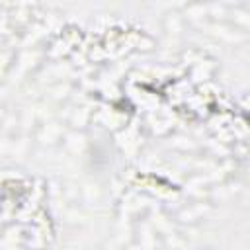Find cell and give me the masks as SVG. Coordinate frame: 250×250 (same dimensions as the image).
I'll use <instances>...</instances> for the list:
<instances>
[{
  "instance_id": "1",
  "label": "cell",
  "mask_w": 250,
  "mask_h": 250,
  "mask_svg": "<svg viewBox=\"0 0 250 250\" xmlns=\"http://www.w3.org/2000/svg\"><path fill=\"white\" fill-rule=\"evenodd\" d=\"M213 215V205L209 201H191L188 205H184L178 213H176V221L188 227H193L201 221H205L207 217Z\"/></svg>"
},
{
  "instance_id": "2",
  "label": "cell",
  "mask_w": 250,
  "mask_h": 250,
  "mask_svg": "<svg viewBox=\"0 0 250 250\" xmlns=\"http://www.w3.org/2000/svg\"><path fill=\"white\" fill-rule=\"evenodd\" d=\"M137 236L133 240H137L145 250H162V244H160V234L156 232V229L148 223V221H143L137 225Z\"/></svg>"
},
{
  "instance_id": "3",
  "label": "cell",
  "mask_w": 250,
  "mask_h": 250,
  "mask_svg": "<svg viewBox=\"0 0 250 250\" xmlns=\"http://www.w3.org/2000/svg\"><path fill=\"white\" fill-rule=\"evenodd\" d=\"M64 135L62 125L59 121H43L41 125L35 127V139L43 145H55L57 141H61Z\"/></svg>"
},
{
  "instance_id": "4",
  "label": "cell",
  "mask_w": 250,
  "mask_h": 250,
  "mask_svg": "<svg viewBox=\"0 0 250 250\" xmlns=\"http://www.w3.org/2000/svg\"><path fill=\"white\" fill-rule=\"evenodd\" d=\"M62 145H64V148L70 152V154H80L84 148H86V137H84V133L82 131H66L64 135H62Z\"/></svg>"
},
{
  "instance_id": "5",
  "label": "cell",
  "mask_w": 250,
  "mask_h": 250,
  "mask_svg": "<svg viewBox=\"0 0 250 250\" xmlns=\"http://www.w3.org/2000/svg\"><path fill=\"white\" fill-rule=\"evenodd\" d=\"M182 16H184V20H188V21L201 23V21L207 20V4H203V2H191V4H188V6L184 8Z\"/></svg>"
},
{
  "instance_id": "6",
  "label": "cell",
  "mask_w": 250,
  "mask_h": 250,
  "mask_svg": "<svg viewBox=\"0 0 250 250\" xmlns=\"http://www.w3.org/2000/svg\"><path fill=\"white\" fill-rule=\"evenodd\" d=\"M186 27V20L182 16V12H168L164 16V29L166 33H172V35H180Z\"/></svg>"
},
{
  "instance_id": "7",
  "label": "cell",
  "mask_w": 250,
  "mask_h": 250,
  "mask_svg": "<svg viewBox=\"0 0 250 250\" xmlns=\"http://www.w3.org/2000/svg\"><path fill=\"white\" fill-rule=\"evenodd\" d=\"M88 117L90 113L86 111V107H72L68 109V115H66V125H70L72 131H80L86 123H88Z\"/></svg>"
},
{
  "instance_id": "8",
  "label": "cell",
  "mask_w": 250,
  "mask_h": 250,
  "mask_svg": "<svg viewBox=\"0 0 250 250\" xmlns=\"http://www.w3.org/2000/svg\"><path fill=\"white\" fill-rule=\"evenodd\" d=\"M227 20H230V21L234 23V27L240 29V31H244V33H246V29H248V25H250V14H248L246 10H242V8L229 10V12H227Z\"/></svg>"
},
{
  "instance_id": "9",
  "label": "cell",
  "mask_w": 250,
  "mask_h": 250,
  "mask_svg": "<svg viewBox=\"0 0 250 250\" xmlns=\"http://www.w3.org/2000/svg\"><path fill=\"white\" fill-rule=\"evenodd\" d=\"M80 199L84 203H100L102 189L96 184H84V186H80Z\"/></svg>"
},
{
  "instance_id": "10",
  "label": "cell",
  "mask_w": 250,
  "mask_h": 250,
  "mask_svg": "<svg viewBox=\"0 0 250 250\" xmlns=\"http://www.w3.org/2000/svg\"><path fill=\"white\" fill-rule=\"evenodd\" d=\"M61 195L66 199V201H70V203H74L76 199H80V186L76 184V182H62L61 184Z\"/></svg>"
},
{
  "instance_id": "11",
  "label": "cell",
  "mask_w": 250,
  "mask_h": 250,
  "mask_svg": "<svg viewBox=\"0 0 250 250\" xmlns=\"http://www.w3.org/2000/svg\"><path fill=\"white\" fill-rule=\"evenodd\" d=\"M64 215H66V219H68L70 223H86V219H88V215L84 213V209L78 207V205H70V207L64 211Z\"/></svg>"
},
{
  "instance_id": "12",
  "label": "cell",
  "mask_w": 250,
  "mask_h": 250,
  "mask_svg": "<svg viewBox=\"0 0 250 250\" xmlns=\"http://www.w3.org/2000/svg\"><path fill=\"white\" fill-rule=\"evenodd\" d=\"M51 92H55V94H51L55 100H64L68 96V92H70V86L68 84H57V86L51 88Z\"/></svg>"
},
{
  "instance_id": "13",
  "label": "cell",
  "mask_w": 250,
  "mask_h": 250,
  "mask_svg": "<svg viewBox=\"0 0 250 250\" xmlns=\"http://www.w3.org/2000/svg\"><path fill=\"white\" fill-rule=\"evenodd\" d=\"M123 250H145V248H143L137 240H131L129 244H125V246H123Z\"/></svg>"
},
{
  "instance_id": "14",
  "label": "cell",
  "mask_w": 250,
  "mask_h": 250,
  "mask_svg": "<svg viewBox=\"0 0 250 250\" xmlns=\"http://www.w3.org/2000/svg\"><path fill=\"white\" fill-rule=\"evenodd\" d=\"M4 115H6V109H4V107H0V123H2V119H4Z\"/></svg>"
},
{
  "instance_id": "15",
  "label": "cell",
  "mask_w": 250,
  "mask_h": 250,
  "mask_svg": "<svg viewBox=\"0 0 250 250\" xmlns=\"http://www.w3.org/2000/svg\"><path fill=\"white\" fill-rule=\"evenodd\" d=\"M197 250H213V248H197Z\"/></svg>"
}]
</instances>
